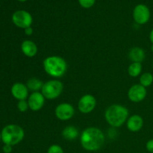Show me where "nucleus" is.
Returning <instances> with one entry per match:
<instances>
[{
  "label": "nucleus",
  "mask_w": 153,
  "mask_h": 153,
  "mask_svg": "<svg viewBox=\"0 0 153 153\" xmlns=\"http://www.w3.org/2000/svg\"><path fill=\"white\" fill-rule=\"evenodd\" d=\"M149 40H150L151 43L153 44V28L151 30L150 33H149Z\"/></svg>",
  "instance_id": "a878e982"
},
{
  "label": "nucleus",
  "mask_w": 153,
  "mask_h": 153,
  "mask_svg": "<svg viewBox=\"0 0 153 153\" xmlns=\"http://www.w3.org/2000/svg\"><path fill=\"white\" fill-rule=\"evenodd\" d=\"M153 83V75L150 73H144L140 76V84L142 86L147 88Z\"/></svg>",
  "instance_id": "6ab92c4d"
},
{
  "label": "nucleus",
  "mask_w": 153,
  "mask_h": 153,
  "mask_svg": "<svg viewBox=\"0 0 153 153\" xmlns=\"http://www.w3.org/2000/svg\"><path fill=\"white\" fill-rule=\"evenodd\" d=\"M127 128L131 132H137L143 126V119L138 114L131 115L126 121Z\"/></svg>",
  "instance_id": "ddd939ff"
},
{
  "label": "nucleus",
  "mask_w": 153,
  "mask_h": 153,
  "mask_svg": "<svg viewBox=\"0 0 153 153\" xmlns=\"http://www.w3.org/2000/svg\"><path fill=\"white\" fill-rule=\"evenodd\" d=\"M147 91L146 88L142 86L140 84L134 85L129 88L128 91V97L132 102H140L146 97Z\"/></svg>",
  "instance_id": "9d476101"
},
{
  "label": "nucleus",
  "mask_w": 153,
  "mask_h": 153,
  "mask_svg": "<svg viewBox=\"0 0 153 153\" xmlns=\"http://www.w3.org/2000/svg\"><path fill=\"white\" fill-rule=\"evenodd\" d=\"M142 69H143V67H142L141 63L132 62L128 66V73L131 77H137L141 73Z\"/></svg>",
  "instance_id": "a211bd4d"
},
{
  "label": "nucleus",
  "mask_w": 153,
  "mask_h": 153,
  "mask_svg": "<svg viewBox=\"0 0 153 153\" xmlns=\"http://www.w3.org/2000/svg\"><path fill=\"white\" fill-rule=\"evenodd\" d=\"M151 50H152V52H153V44L152 45V46H151Z\"/></svg>",
  "instance_id": "cd10ccee"
},
{
  "label": "nucleus",
  "mask_w": 153,
  "mask_h": 153,
  "mask_svg": "<svg viewBox=\"0 0 153 153\" xmlns=\"http://www.w3.org/2000/svg\"><path fill=\"white\" fill-rule=\"evenodd\" d=\"M17 1H20V2H25V1H28V0H17Z\"/></svg>",
  "instance_id": "bb28decb"
},
{
  "label": "nucleus",
  "mask_w": 153,
  "mask_h": 153,
  "mask_svg": "<svg viewBox=\"0 0 153 153\" xmlns=\"http://www.w3.org/2000/svg\"><path fill=\"white\" fill-rule=\"evenodd\" d=\"M22 52L28 58H33L37 53V44L31 40H25L21 44Z\"/></svg>",
  "instance_id": "4468645a"
},
{
  "label": "nucleus",
  "mask_w": 153,
  "mask_h": 153,
  "mask_svg": "<svg viewBox=\"0 0 153 153\" xmlns=\"http://www.w3.org/2000/svg\"><path fill=\"white\" fill-rule=\"evenodd\" d=\"M146 148L148 152L150 153H153V139L148 140L146 144Z\"/></svg>",
  "instance_id": "5701e85b"
},
{
  "label": "nucleus",
  "mask_w": 153,
  "mask_h": 153,
  "mask_svg": "<svg viewBox=\"0 0 153 153\" xmlns=\"http://www.w3.org/2000/svg\"><path fill=\"white\" fill-rule=\"evenodd\" d=\"M128 57L132 62L142 63L146 58V54L142 48L133 47L129 51Z\"/></svg>",
  "instance_id": "2eb2a0df"
},
{
  "label": "nucleus",
  "mask_w": 153,
  "mask_h": 153,
  "mask_svg": "<svg viewBox=\"0 0 153 153\" xmlns=\"http://www.w3.org/2000/svg\"><path fill=\"white\" fill-rule=\"evenodd\" d=\"M28 91L29 90L27 88L26 85H24L21 82L14 83L11 87L10 92L12 96L17 100H26L28 97Z\"/></svg>",
  "instance_id": "f8f14e48"
},
{
  "label": "nucleus",
  "mask_w": 153,
  "mask_h": 153,
  "mask_svg": "<svg viewBox=\"0 0 153 153\" xmlns=\"http://www.w3.org/2000/svg\"><path fill=\"white\" fill-rule=\"evenodd\" d=\"M81 145L89 152L98 151L105 143V134L101 129L96 127H89L82 131L80 136Z\"/></svg>",
  "instance_id": "f257e3e1"
},
{
  "label": "nucleus",
  "mask_w": 153,
  "mask_h": 153,
  "mask_svg": "<svg viewBox=\"0 0 153 153\" xmlns=\"http://www.w3.org/2000/svg\"><path fill=\"white\" fill-rule=\"evenodd\" d=\"M1 140V132H0V141Z\"/></svg>",
  "instance_id": "c85d7f7f"
},
{
  "label": "nucleus",
  "mask_w": 153,
  "mask_h": 153,
  "mask_svg": "<svg viewBox=\"0 0 153 153\" xmlns=\"http://www.w3.org/2000/svg\"><path fill=\"white\" fill-rule=\"evenodd\" d=\"M43 82L40 79H37L35 77L31 78L27 81L26 86L29 91L33 92H38V91H41L42 88H43Z\"/></svg>",
  "instance_id": "f3484780"
},
{
  "label": "nucleus",
  "mask_w": 153,
  "mask_h": 153,
  "mask_svg": "<svg viewBox=\"0 0 153 153\" xmlns=\"http://www.w3.org/2000/svg\"><path fill=\"white\" fill-rule=\"evenodd\" d=\"M105 118L111 126L118 128L122 126L128 120V110L122 105H112L106 109Z\"/></svg>",
  "instance_id": "f03ea898"
},
{
  "label": "nucleus",
  "mask_w": 153,
  "mask_h": 153,
  "mask_svg": "<svg viewBox=\"0 0 153 153\" xmlns=\"http://www.w3.org/2000/svg\"><path fill=\"white\" fill-rule=\"evenodd\" d=\"M2 150L4 153H10L12 152V146L8 144H4L2 148Z\"/></svg>",
  "instance_id": "b1692460"
},
{
  "label": "nucleus",
  "mask_w": 153,
  "mask_h": 153,
  "mask_svg": "<svg viewBox=\"0 0 153 153\" xmlns=\"http://www.w3.org/2000/svg\"><path fill=\"white\" fill-rule=\"evenodd\" d=\"M46 98L43 95L41 92H33L29 97H28V103L29 108L33 111H38L45 104Z\"/></svg>",
  "instance_id": "9b49d317"
},
{
  "label": "nucleus",
  "mask_w": 153,
  "mask_h": 153,
  "mask_svg": "<svg viewBox=\"0 0 153 153\" xmlns=\"http://www.w3.org/2000/svg\"><path fill=\"white\" fill-rule=\"evenodd\" d=\"M97 105V100L91 94H85L81 97L78 102V108L82 114H89L95 109Z\"/></svg>",
  "instance_id": "1a4fd4ad"
},
{
  "label": "nucleus",
  "mask_w": 153,
  "mask_h": 153,
  "mask_svg": "<svg viewBox=\"0 0 153 153\" xmlns=\"http://www.w3.org/2000/svg\"><path fill=\"white\" fill-rule=\"evenodd\" d=\"M79 4L84 8H91L95 4L96 0H78Z\"/></svg>",
  "instance_id": "412c9836"
},
{
  "label": "nucleus",
  "mask_w": 153,
  "mask_h": 153,
  "mask_svg": "<svg viewBox=\"0 0 153 153\" xmlns=\"http://www.w3.org/2000/svg\"><path fill=\"white\" fill-rule=\"evenodd\" d=\"M43 69L46 73L52 77L61 78L67 70V61L62 57L52 55L43 60Z\"/></svg>",
  "instance_id": "7ed1b4c3"
},
{
  "label": "nucleus",
  "mask_w": 153,
  "mask_h": 153,
  "mask_svg": "<svg viewBox=\"0 0 153 153\" xmlns=\"http://www.w3.org/2000/svg\"><path fill=\"white\" fill-rule=\"evenodd\" d=\"M17 108L19 111L22 112V113L26 111L29 108L28 101H26L25 100H19L17 102Z\"/></svg>",
  "instance_id": "aec40b11"
},
{
  "label": "nucleus",
  "mask_w": 153,
  "mask_h": 153,
  "mask_svg": "<svg viewBox=\"0 0 153 153\" xmlns=\"http://www.w3.org/2000/svg\"><path fill=\"white\" fill-rule=\"evenodd\" d=\"M64 89V85L58 79H52L43 83L41 93L47 100H55L61 96Z\"/></svg>",
  "instance_id": "39448f33"
},
{
  "label": "nucleus",
  "mask_w": 153,
  "mask_h": 153,
  "mask_svg": "<svg viewBox=\"0 0 153 153\" xmlns=\"http://www.w3.org/2000/svg\"><path fill=\"white\" fill-rule=\"evenodd\" d=\"M150 10L146 4H137L133 10V18L134 22L138 25L147 23L150 19Z\"/></svg>",
  "instance_id": "0eeeda50"
},
{
  "label": "nucleus",
  "mask_w": 153,
  "mask_h": 153,
  "mask_svg": "<svg viewBox=\"0 0 153 153\" xmlns=\"http://www.w3.org/2000/svg\"><path fill=\"white\" fill-rule=\"evenodd\" d=\"M24 32H25V34H26L27 36H31L32 35L33 33H34V30H33L32 27L30 26V27H28V28H25V29H24Z\"/></svg>",
  "instance_id": "393cba45"
},
{
  "label": "nucleus",
  "mask_w": 153,
  "mask_h": 153,
  "mask_svg": "<svg viewBox=\"0 0 153 153\" xmlns=\"http://www.w3.org/2000/svg\"><path fill=\"white\" fill-rule=\"evenodd\" d=\"M1 141L4 144L15 146L20 143L25 137L24 129L16 124H9L4 126L1 131Z\"/></svg>",
  "instance_id": "20e7f679"
},
{
  "label": "nucleus",
  "mask_w": 153,
  "mask_h": 153,
  "mask_svg": "<svg viewBox=\"0 0 153 153\" xmlns=\"http://www.w3.org/2000/svg\"><path fill=\"white\" fill-rule=\"evenodd\" d=\"M55 114L56 117L60 120H70L74 115L75 108L70 103L63 102L56 106Z\"/></svg>",
  "instance_id": "6e6552de"
},
{
  "label": "nucleus",
  "mask_w": 153,
  "mask_h": 153,
  "mask_svg": "<svg viewBox=\"0 0 153 153\" xmlns=\"http://www.w3.org/2000/svg\"><path fill=\"white\" fill-rule=\"evenodd\" d=\"M62 136L67 140H73L79 137V130L73 126L65 127L62 131Z\"/></svg>",
  "instance_id": "dca6fc26"
},
{
  "label": "nucleus",
  "mask_w": 153,
  "mask_h": 153,
  "mask_svg": "<svg viewBox=\"0 0 153 153\" xmlns=\"http://www.w3.org/2000/svg\"><path fill=\"white\" fill-rule=\"evenodd\" d=\"M12 22L16 26L20 28H28L31 26L33 17L31 13L25 10H18L12 15Z\"/></svg>",
  "instance_id": "423d86ee"
},
{
  "label": "nucleus",
  "mask_w": 153,
  "mask_h": 153,
  "mask_svg": "<svg viewBox=\"0 0 153 153\" xmlns=\"http://www.w3.org/2000/svg\"><path fill=\"white\" fill-rule=\"evenodd\" d=\"M47 153H64V149L58 144L51 145L47 150Z\"/></svg>",
  "instance_id": "4be33fe9"
}]
</instances>
